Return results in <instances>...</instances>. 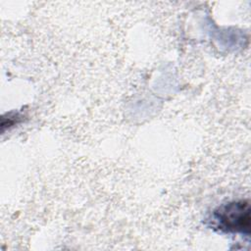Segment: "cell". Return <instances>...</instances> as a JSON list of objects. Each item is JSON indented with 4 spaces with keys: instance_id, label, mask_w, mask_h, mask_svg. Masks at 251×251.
<instances>
[{
    "instance_id": "1",
    "label": "cell",
    "mask_w": 251,
    "mask_h": 251,
    "mask_svg": "<svg viewBox=\"0 0 251 251\" xmlns=\"http://www.w3.org/2000/svg\"><path fill=\"white\" fill-rule=\"evenodd\" d=\"M213 226L226 232L250 234L251 217L248 201H232L217 208L212 216Z\"/></svg>"
}]
</instances>
